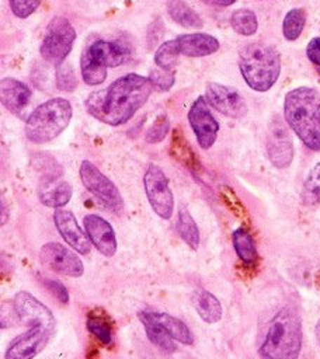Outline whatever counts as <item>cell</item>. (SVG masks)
I'll use <instances>...</instances> for the list:
<instances>
[{
    "mask_svg": "<svg viewBox=\"0 0 320 359\" xmlns=\"http://www.w3.org/2000/svg\"><path fill=\"white\" fill-rule=\"evenodd\" d=\"M153 90L149 77L128 73L114 80L107 88L91 93L84 101L86 111L102 123L119 126L143 107Z\"/></svg>",
    "mask_w": 320,
    "mask_h": 359,
    "instance_id": "obj_1",
    "label": "cell"
},
{
    "mask_svg": "<svg viewBox=\"0 0 320 359\" xmlns=\"http://www.w3.org/2000/svg\"><path fill=\"white\" fill-rule=\"evenodd\" d=\"M284 116L307 149L320 151V94L314 88L291 90L284 100Z\"/></svg>",
    "mask_w": 320,
    "mask_h": 359,
    "instance_id": "obj_2",
    "label": "cell"
},
{
    "mask_svg": "<svg viewBox=\"0 0 320 359\" xmlns=\"http://www.w3.org/2000/svg\"><path fill=\"white\" fill-rule=\"evenodd\" d=\"M302 349V321L293 307H282L269 321L258 353L261 359H298Z\"/></svg>",
    "mask_w": 320,
    "mask_h": 359,
    "instance_id": "obj_3",
    "label": "cell"
},
{
    "mask_svg": "<svg viewBox=\"0 0 320 359\" xmlns=\"http://www.w3.org/2000/svg\"><path fill=\"white\" fill-rule=\"evenodd\" d=\"M239 69L247 86L255 91H268L281 72L279 53L269 45L253 42L239 52Z\"/></svg>",
    "mask_w": 320,
    "mask_h": 359,
    "instance_id": "obj_4",
    "label": "cell"
},
{
    "mask_svg": "<svg viewBox=\"0 0 320 359\" xmlns=\"http://www.w3.org/2000/svg\"><path fill=\"white\" fill-rule=\"evenodd\" d=\"M72 119V105L66 98L55 97L38 105L25 121V136L32 143H48L58 137Z\"/></svg>",
    "mask_w": 320,
    "mask_h": 359,
    "instance_id": "obj_5",
    "label": "cell"
},
{
    "mask_svg": "<svg viewBox=\"0 0 320 359\" xmlns=\"http://www.w3.org/2000/svg\"><path fill=\"white\" fill-rule=\"evenodd\" d=\"M76 39V31L70 21L65 17H53L45 31L39 48L41 56L56 66L62 65L70 53Z\"/></svg>",
    "mask_w": 320,
    "mask_h": 359,
    "instance_id": "obj_6",
    "label": "cell"
},
{
    "mask_svg": "<svg viewBox=\"0 0 320 359\" xmlns=\"http://www.w3.org/2000/svg\"><path fill=\"white\" fill-rule=\"evenodd\" d=\"M79 172L84 188L91 195H94L97 201H100L108 210L115 215H121L124 212V199L116 185L108 177H105L91 161L83 160Z\"/></svg>",
    "mask_w": 320,
    "mask_h": 359,
    "instance_id": "obj_7",
    "label": "cell"
},
{
    "mask_svg": "<svg viewBox=\"0 0 320 359\" xmlns=\"http://www.w3.org/2000/svg\"><path fill=\"white\" fill-rule=\"evenodd\" d=\"M143 187L154 213L161 219H170L174 212V198L168 178L159 165L149 164L143 174Z\"/></svg>",
    "mask_w": 320,
    "mask_h": 359,
    "instance_id": "obj_8",
    "label": "cell"
},
{
    "mask_svg": "<svg viewBox=\"0 0 320 359\" xmlns=\"http://www.w3.org/2000/svg\"><path fill=\"white\" fill-rule=\"evenodd\" d=\"M187 118L201 149H211L219 132V122L212 115L209 104L204 95L195 98L189 107Z\"/></svg>",
    "mask_w": 320,
    "mask_h": 359,
    "instance_id": "obj_9",
    "label": "cell"
},
{
    "mask_svg": "<svg viewBox=\"0 0 320 359\" xmlns=\"http://www.w3.org/2000/svg\"><path fill=\"white\" fill-rule=\"evenodd\" d=\"M13 307L20 323L31 327V325H42L51 332L55 330V317L52 311L42 304L35 296L31 293L21 290L14 296Z\"/></svg>",
    "mask_w": 320,
    "mask_h": 359,
    "instance_id": "obj_10",
    "label": "cell"
},
{
    "mask_svg": "<svg viewBox=\"0 0 320 359\" xmlns=\"http://www.w3.org/2000/svg\"><path fill=\"white\" fill-rule=\"evenodd\" d=\"M39 258L48 268L66 276L79 278L84 272L81 259L72 250L56 241L44 244L39 251Z\"/></svg>",
    "mask_w": 320,
    "mask_h": 359,
    "instance_id": "obj_11",
    "label": "cell"
},
{
    "mask_svg": "<svg viewBox=\"0 0 320 359\" xmlns=\"http://www.w3.org/2000/svg\"><path fill=\"white\" fill-rule=\"evenodd\" d=\"M267 154L276 168H285L293 160V142L286 125L279 116H275L268 128Z\"/></svg>",
    "mask_w": 320,
    "mask_h": 359,
    "instance_id": "obj_12",
    "label": "cell"
},
{
    "mask_svg": "<svg viewBox=\"0 0 320 359\" xmlns=\"http://www.w3.org/2000/svg\"><path fill=\"white\" fill-rule=\"evenodd\" d=\"M206 100L211 107L225 116L240 119L247 114V104L243 95L230 86L209 83L206 86Z\"/></svg>",
    "mask_w": 320,
    "mask_h": 359,
    "instance_id": "obj_13",
    "label": "cell"
},
{
    "mask_svg": "<svg viewBox=\"0 0 320 359\" xmlns=\"http://www.w3.org/2000/svg\"><path fill=\"white\" fill-rule=\"evenodd\" d=\"M51 331L42 325H31L7 346L4 359H34L48 344Z\"/></svg>",
    "mask_w": 320,
    "mask_h": 359,
    "instance_id": "obj_14",
    "label": "cell"
},
{
    "mask_svg": "<svg viewBox=\"0 0 320 359\" xmlns=\"http://www.w3.org/2000/svg\"><path fill=\"white\" fill-rule=\"evenodd\" d=\"M55 226L62 238L79 254L87 255L91 250V241L86 231L79 226L74 215L66 209H56L53 213Z\"/></svg>",
    "mask_w": 320,
    "mask_h": 359,
    "instance_id": "obj_15",
    "label": "cell"
},
{
    "mask_svg": "<svg viewBox=\"0 0 320 359\" xmlns=\"http://www.w3.org/2000/svg\"><path fill=\"white\" fill-rule=\"evenodd\" d=\"M84 230L91 244L105 257H112L116 251V237L112 226L98 215H87L83 219Z\"/></svg>",
    "mask_w": 320,
    "mask_h": 359,
    "instance_id": "obj_16",
    "label": "cell"
},
{
    "mask_svg": "<svg viewBox=\"0 0 320 359\" xmlns=\"http://www.w3.org/2000/svg\"><path fill=\"white\" fill-rule=\"evenodd\" d=\"M72 194V185L62 180L59 174H45L38 187L39 201L48 208L60 209L70 201Z\"/></svg>",
    "mask_w": 320,
    "mask_h": 359,
    "instance_id": "obj_17",
    "label": "cell"
},
{
    "mask_svg": "<svg viewBox=\"0 0 320 359\" xmlns=\"http://www.w3.org/2000/svg\"><path fill=\"white\" fill-rule=\"evenodd\" d=\"M1 104L3 107L10 111L11 114L21 116L24 109L28 107L31 101V88L14 79V77H4L1 79Z\"/></svg>",
    "mask_w": 320,
    "mask_h": 359,
    "instance_id": "obj_18",
    "label": "cell"
},
{
    "mask_svg": "<svg viewBox=\"0 0 320 359\" xmlns=\"http://www.w3.org/2000/svg\"><path fill=\"white\" fill-rule=\"evenodd\" d=\"M178 50L181 55L188 57H202L209 56L219 49V41L209 34L205 32H192L182 34L175 38Z\"/></svg>",
    "mask_w": 320,
    "mask_h": 359,
    "instance_id": "obj_19",
    "label": "cell"
},
{
    "mask_svg": "<svg viewBox=\"0 0 320 359\" xmlns=\"http://www.w3.org/2000/svg\"><path fill=\"white\" fill-rule=\"evenodd\" d=\"M97 63L104 67H116L122 65L129 53L128 49L115 41L95 39L84 49Z\"/></svg>",
    "mask_w": 320,
    "mask_h": 359,
    "instance_id": "obj_20",
    "label": "cell"
},
{
    "mask_svg": "<svg viewBox=\"0 0 320 359\" xmlns=\"http://www.w3.org/2000/svg\"><path fill=\"white\" fill-rule=\"evenodd\" d=\"M138 318H146L160 325L177 342H181L184 345H191L194 342L192 332L189 331L187 324L171 314L160 311H139Z\"/></svg>",
    "mask_w": 320,
    "mask_h": 359,
    "instance_id": "obj_21",
    "label": "cell"
},
{
    "mask_svg": "<svg viewBox=\"0 0 320 359\" xmlns=\"http://www.w3.org/2000/svg\"><path fill=\"white\" fill-rule=\"evenodd\" d=\"M192 306L196 314L208 324H215L222 318V306L215 294L208 292L206 289H196L192 293Z\"/></svg>",
    "mask_w": 320,
    "mask_h": 359,
    "instance_id": "obj_22",
    "label": "cell"
},
{
    "mask_svg": "<svg viewBox=\"0 0 320 359\" xmlns=\"http://www.w3.org/2000/svg\"><path fill=\"white\" fill-rule=\"evenodd\" d=\"M167 13L173 21L184 28H202L204 21L199 14L184 0H168Z\"/></svg>",
    "mask_w": 320,
    "mask_h": 359,
    "instance_id": "obj_23",
    "label": "cell"
},
{
    "mask_svg": "<svg viewBox=\"0 0 320 359\" xmlns=\"http://www.w3.org/2000/svg\"><path fill=\"white\" fill-rule=\"evenodd\" d=\"M86 327L88 332L95 337L102 345L112 344V325L108 316H105V313H101V310H94L87 314Z\"/></svg>",
    "mask_w": 320,
    "mask_h": 359,
    "instance_id": "obj_24",
    "label": "cell"
},
{
    "mask_svg": "<svg viewBox=\"0 0 320 359\" xmlns=\"http://www.w3.org/2000/svg\"><path fill=\"white\" fill-rule=\"evenodd\" d=\"M170 150L175 160H178L181 164H184L191 172H194V174L196 172L199 163H198L191 146L187 143L185 137L182 136V133L178 129L173 130Z\"/></svg>",
    "mask_w": 320,
    "mask_h": 359,
    "instance_id": "obj_25",
    "label": "cell"
},
{
    "mask_svg": "<svg viewBox=\"0 0 320 359\" xmlns=\"http://www.w3.org/2000/svg\"><path fill=\"white\" fill-rule=\"evenodd\" d=\"M232 241L240 261H243L244 264H254L257 261L258 254H257L255 243L251 234L244 227H239L233 231Z\"/></svg>",
    "mask_w": 320,
    "mask_h": 359,
    "instance_id": "obj_26",
    "label": "cell"
},
{
    "mask_svg": "<svg viewBox=\"0 0 320 359\" xmlns=\"http://www.w3.org/2000/svg\"><path fill=\"white\" fill-rule=\"evenodd\" d=\"M177 231L180 237L192 248L196 250L199 247V229L191 216V213L181 208L178 212V220H177Z\"/></svg>",
    "mask_w": 320,
    "mask_h": 359,
    "instance_id": "obj_27",
    "label": "cell"
},
{
    "mask_svg": "<svg viewBox=\"0 0 320 359\" xmlns=\"http://www.w3.org/2000/svg\"><path fill=\"white\" fill-rule=\"evenodd\" d=\"M80 72L86 84L98 86L107 79V67L97 63L86 50H83L80 57Z\"/></svg>",
    "mask_w": 320,
    "mask_h": 359,
    "instance_id": "obj_28",
    "label": "cell"
},
{
    "mask_svg": "<svg viewBox=\"0 0 320 359\" xmlns=\"http://www.w3.org/2000/svg\"><path fill=\"white\" fill-rule=\"evenodd\" d=\"M230 25L237 34L243 36H251L257 32L258 28L257 15L248 8L234 10L230 15Z\"/></svg>",
    "mask_w": 320,
    "mask_h": 359,
    "instance_id": "obj_29",
    "label": "cell"
},
{
    "mask_svg": "<svg viewBox=\"0 0 320 359\" xmlns=\"http://www.w3.org/2000/svg\"><path fill=\"white\" fill-rule=\"evenodd\" d=\"M180 55L181 53L178 50L177 41L175 39L166 41L157 48V50L154 53V63L161 70L174 72V67L178 65Z\"/></svg>",
    "mask_w": 320,
    "mask_h": 359,
    "instance_id": "obj_30",
    "label": "cell"
},
{
    "mask_svg": "<svg viewBox=\"0 0 320 359\" xmlns=\"http://www.w3.org/2000/svg\"><path fill=\"white\" fill-rule=\"evenodd\" d=\"M302 201L307 206L320 203V161L312 167L303 182Z\"/></svg>",
    "mask_w": 320,
    "mask_h": 359,
    "instance_id": "obj_31",
    "label": "cell"
},
{
    "mask_svg": "<svg viewBox=\"0 0 320 359\" xmlns=\"http://www.w3.org/2000/svg\"><path fill=\"white\" fill-rule=\"evenodd\" d=\"M306 24V13L303 8H292L282 21V34L288 41H296Z\"/></svg>",
    "mask_w": 320,
    "mask_h": 359,
    "instance_id": "obj_32",
    "label": "cell"
},
{
    "mask_svg": "<svg viewBox=\"0 0 320 359\" xmlns=\"http://www.w3.org/2000/svg\"><path fill=\"white\" fill-rule=\"evenodd\" d=\"M140 323L143 324L145 327V331H146V335L149 338V341L156 345L157 348H160L161 351L170 353V352H174L175 351V342L174 339L157 324H154L153 321H149L146 318H139Z\"/></svg>",
    "mask_w": 320,
    "mask_h": 359,
    "instance_id": "obj_33",
    "label": "cell"
},
{
    "mask_svg": "<svg viewBox=\"0 0 320 359\" xmlns=\"http://www.w3.org/2000/svg\"><path fill=\"white\" fill-rule=\"evenodd\" d=\"M168 129H170V121H168L167 115H164V114L159 115L146 132V142L147 143L161 142L167 136Z\"/></svg>",
    "mask_w": 320,
    "mask_h": 359,
    "instance_id": "obj_34",
    "label": "cell"
},
{
    "mask_svg": "<svg viewBox=\"0 0 320 359\" xmlns=\"http://www.w3.org/2000/svg\"><path fill=\"white\" fill-rule=\"evenodd\" d=\"M56 86L59 90L72 91L77 86V79L73 69L69 65L56 66Z\"/></svg>",
    "mask_w": 320,
    "mask_h": 359,
    "instance_id": "obj_35",
    "label": "cell"
},
{
    "mask_svg": "<svg viewBox=\"0 0 320 359\" xmlns=\"http://www.w3.org/2000/svg\"><path fill=\"white\" fill-rule=\"evenodd\" d=\"M149 80L152 81L153 88H156L159 91H167L173 87V84L175 81V74H174V72L156 69V70L150 72Z\"/></svg>",
    "mask_w": 320,
    "mask_h": 359,
    "instance_id": "obj_36",
    "label": "cell"
},
{
    "mask_svg": "<svg viewBox=\"0 0 320 359\" xmlns=\"http://www.w3.org/2000/svg\"><path fill=\"white\" fill-rule=\"evenodd\" d=\"M42 0H8L13 14L18 18L29 17L41 4Z\"/></svg>",
    "mask_w": 320,
    "mask_h": 359,
    "instance_id": "obj_37",
    "label": "cell"
},
{
    "mask_svg": "<svg viewBox=\"0 0 320 359\" xmlns=\"http://www.w3.org/2000/svg\"><path fill=\"white\" fill-rule=\"evenodd\" d=\"M45 289L58 300L62 304H66L69 303V292L66 289V286L59 282V280H55V279H44L42 280Z\"/></svg>",
    "mask_w": 320,
    "mask_h": 359,
    "instance_id": "obj_38",
    "label": "cell"
},
{
    "mask_svg": "<svg viewBox=\"0 0 320 359\" xmlns=\"http://www.w3.org/2000/svg\"><path fill=\"white\" fill-rule=\"evenodd\" d=\"M306 56L320 74V36L310 39V42L306 46Z\"/></svg>",
    "mask_w": 320,
    "mask_h": 359,
    "instance_id": "obj_39",
    "label": "cell"
},
{
    "mask_svg": "<svg viewBox=\"0 0 320 359\" xmlns=\"http://www.w3.org/2000/svg\"><path fill=\"white\" fill-rule=\"evenodd\" d=\"M201 1L208 6H213V7H227V6H232L233 3H236V0H201Z\"/></svg>",
    "mask_w": 320,
    "mask_h": 359,
    "instance_id": "obj_40",
    "label": "cell"
},
{
    "mask_svg": "<svg viewBox=\"0 0 320 359\" xmlns=\"http://www.w3.org/2000/svg\"><path fill=\"white\" fill-rule=\"evenodd\" d=\"M7 220V213H6V205L1 202V224H4Z\"/></svg>",
    "mask_w": 320,
    "mask_h": 359,
    "instance_id": "obj_41",
    "label": "cell"
},
{
    "mask_svg": "<svg viewBox=\"0 0 320 359\" xmlns=\"http://www.w3.org/2000/svg\"><path fill=\"white\" fill-rule=\"evenodd\" d=\"M316 337H317V341H319V345H320V318L316 324Z\"/></svg>",
    "mask_w": 320,
    "mask_h": 359,
    "instance_id": "obj_42",
    "label": "cell"
}]
</instances>
